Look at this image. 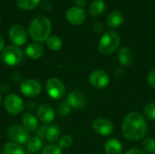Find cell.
Listing matches in <instances>:
<instances>
[{"instance_id": "1", "label": "cell", "mask_w": 155, "mask_h": 154, "mask_svg": "<svg viewBox=\"0 0 155 154\" xmlns=\"http://www.w3.org/2000/svg\"><path fill=\"white\" fill-rule=\"evenodd\" d=\"M122 131L126 139L137 142L146 135L148 127L144 117L139 113L133 112L124 117L122 124Z\"/></svg>"}, {"instance_id": "2", "label": "cell", "mask_w": 155, "mask_h": 154, "mask_svg": "<svg viewBox=\"0 0 155 154\" xmlns=\"http://www.w3.org/2000/svg\"><path fill=\"white\" fill-rule=\"evenodd\" d=\"M52 30L51 21L45 16L35 18L29 25V34L33 40L38 43L45 42L50 36Z\"/></svg>"}, {"instance_id": "3", "label": "cell", "mask_w": 155, "mask_h": 154, "mask_svg": "<svg viewBox=\"0 0 155 154\" xmlns=\"http://www.w3.org/2000/svg\"><path fill=\"white\" fill-rule=\"evenodd\" d=\"M120 35L116 32L109 30L104 32L102 35L98 44V50L102 54L108 55L116 51L120 45Z\"/></svg>"}, {"instance_id": "4", "label": "cell", "mask_w": 155, "mask_h": 154, "mask_svg": "<svg viewBox=\"0 0 155 154\" xmlns=\"http://www.w3.org/2000/svg\"><path fill=\"white\" fill-rule=\"evenodd\" d=\"M2 61L9 65L14 66L19 64L24 59L23 51L16 45H8L4 48L1 54Z\"/></svg>"}, {"instance_id": "5", "label": "cell", "mask_w": 155, "mask_h": 154, "mask_svg": "<svg viewBox=\"0 0 155 154\" xmlns=\"http://www.w3.org/2000/svg\"><path fill=\"white\" fill-rule=\"evenodd\" d=\"M46 91L48 95L54 100H61L65 95V86L64 83L56 78L52 77L46 83Z\"/></svg>"}, {"instance_id": "6", "label": "cell", "mask_w": 155, "mask_h": 154, "mask_svg": "<svg viewBox=\"0 0 155 154\" xmlns=\"http://www.w3.org/2000/svg\"><path fill=\"white\" fill-rule=\"evenodd\" d=\"M4 106H5V111L8 113L13 114V115H16L20 113L25 108V105L21 97L13 93L5 96V98L4 99Z\"/></svg>"}, {"instance_id": "7", "label": "cell", "mask_w": 155, "mask_h": 154, "mask_svg": "<svg viewBox=\"0 0 155 154\" xmlns=\"http://www.w3.org/2000/svg\"><path fill=\"white\" fill-rule=\"evenodd\" d=\"M7 136L14 143L25 144L29 141V133L23 126L20 125H11L7 129Z\"/></svg>"}, {"instance_id": "8", "label": "cell", "mask_w": 155, "mask_h": 154, "mask_svg": "<svg viewBox=\"0 0 155 154\" xmlns=\"http://www.w3.org/2000/svg\"><path fill=\"white\" fill-rule=\"evenodd\" d=\"M20 92L27 97H36L42 92L41 84L35 79H25L20 84Z\"/></svg>"}, {"instance_id": "9", "label": "cell", "mask_w": 155, "mask_h": 154, "mask_svg": "<svg viewBox=\"0 0 155 154\" xmlns=\"http://www.w3.org/2000/svg\"><path fill=\"white\" fill-rule=\"evenodd\" d=\"M89 83L94 88L103 89L109 84L110 77L106 72H104L103 70H95L90 74Z\"/></svg>"}, {"instance_id": "10", "label": "cell", "mask_w": 155, "mask_h": 154, "mask_svg": "<svg viewBox=\"0 0 155 154\" xmlns=\"http://www.w3.org/2000/svg\"><path fill=\"white\" fill-rule=\"evenodd\" d=\"M9 38L11 42L16 46L23 45L27 41L26 30L20 25H15L9 31Z\"/></svg>"}, {"instance_id": "11", "label": "cell", "mask_w": 155, "mask_h": 154, "mask_svg": "<svg viewBox=\"0 0 155 154\" xmlns=\"http://www.w3.org/2000/svg\"><path fill=\"white\" fill-rule=\"evenodd\" d=\"M94 131L102 135V136H108L113 133L114 132V124L111 121L104 119V118H97L92 123Z\"/></svg>"}, {"instance_id": "12", "label": "cell", "mask_w": 155, "mask_h": 154, "mask_svg": "<svg viewBox=\"0 0 155 154\" xmlns=\"http://www.w3.org/2000/svg\"><path fill=\"white\" fill-rule=\"evenodd\" d=\"M86 19L85 11L78 6H73L66 12V20L74 25H79L83 24Z\"/></svg>"}, {"instance_id": "13", "label": "cell", "mask_w": 155, "mask_h": 154, "mask_svg": "<svg viewBox=\"0 0 155 154\" xmlns=\"http://www.w3.org/2000/svg\"><path fill=\"white\" fill-rule=\"evenodd\" d=\"M36 113H37V117L39 118V120L44 123H52L55 117V113H54L53 107L46 103L40 104L37 108Z\"/></svg>"}, {"instance_id": "14", "label": "cell", "mask_w": 155, "mask_h": 154, "mask_svg": "<svg viewBox=\"0 0 155 154\" xmlns=\"http://www.w3.org/2000/svg\"><path fill=\"white\" fill-rule=\"evenodd\" d=\"M69 104L71 105L72 108L80 110L85 107L86 105V97L84 96V94L79 91H74L71 92L68 96H67V100H66Z\"/></svg>"}, {"instance_id": "15", "label": "cell", "mask_w": 155, "mask_h": 154, "mask_svg": "<svg viewBox=\"0 0 155 154\" xmlns=\"http://www.w3.org/2000/svg\"><path fill=\"white\" fill-rule=\"evenodd\" d=\"M44 54H45V49L43 45L37 43L30 44L25 48V54L33 60L40 59L44 55Z\"/></svg>"}, {"instance_id": "16", "label": "cell", "mask_w": 155, "mask_h": 154, "mask_svg": "<svg viewBox=\"0 0 155 154\" xmlns=\"http://www.w3.org/2000/svg\"><path fill=\"white\" fill-rule=\"evenodd\" d=\"M124 21V16L120 11H114L110 13L106 18L107 26L110 28H118L120 27Z\"/></svg>"}, {"instance_id": "17", "label": "cell", "mask_w": 155, "mask_h": 154, "mask_svg": "<svg viewBox=\"0 0 155 154\" xmlns=\"http://www.w3.org/2000/svg\"><path fill=\"white\" fill-rule=\"evenodd\" d=\"M104 151L106 154H122L123 145L120 141L115 138H112L105 143Z\"/></svg>"}, {"instance_id": "18", "label": "cell", "mask_w": 155, "mask_h": 154, "mask_svg": "<svg viewBox=\"0 0 155 154\" xmlns=\"http://www.w3.org/2000/svg\"><path fill=\"white\" fill-rule=\"evenodd\" d=\"M118 61L124 66H129L134 61V53L129 47H123L118 53Z\"/></svg>"}, {"instance_id": "19", "label": "cell", "mask_w": 155, "mask_h": 154, "mask_svg": "<svg viewBox=\"0 0 155 154\" xmlns=\"http://www.w3.org/2000/svg\"><path fill=\"white\" fill-rule=\"evenodd\" d=\"M22 123H23V127L28 132H35V130H37V126H38L37 119L34 114L30 113H26L23 115Z\"/></svg>"}, {"instance_id": "20", "label": "cell", "mask_w": 155, "mask_h": 154, "mask_svg": "<svg viewBox=\"0 0 155 154\" xmlns=\"http://www.w3.org/2000/svg\"><path fill=\"white\" fill-rule=\"evenodd\" d=\"M105 9V3L104 0H95L94 1L90 7H89V13L93 16H97L103 14V12Z\"/></svg>"}, {"instance_id": "21", "label": "cell", "mask_w": 155, "mask_h": 154, "mask_svg": "<svg viewBox=\"0 0 155 154\" xmlns=\"http://www.w3.org/2000/svg\"><path fill=\"white\" fill-rule=\"evenodd\" d=\"M4 154H25L24 149L16 143H7L3 150Z\"/></svg>"}, {"instance_id": "22", "label": "cell", "mask_w": 155, "mask_h": 154, "mask_svg": "<svg viewBox=\"0 0 155 154\" xmlns=\"http://www.w3.org/2000/svg\"><path fill=\"white\" fill-rule=\"evenodd\" d=\"M59 137H60V130H59V128L57 126H55V125L48 126L46 135H45V139L49 143H54L57 142Z\"/></svg>"}, {"instance_id": "23", "label": "cell", "mask_w": 155, "mask_h": 154, "mask_svg": "<svg viewBox=\"0 0 155 154\" xmlns=\"http://www.w3.org/2000/svg\"><path fill=\"white\" fill-rule=\"evenodd\" d=\"M46 46L52 51H59L63 46V42L58 36L52 35L46 40Z\"/></svg>"}, {"instance_id": "24", "label": "cell", "mask_w": 155, "mask_h": 154, "mask_svg": "<svg viewBox=\"0 0 155 154\" xmlns=\"http://www.w3.org/2000/svg\"><path fill=\"white\" fill-rule=\"evenodd\" d=\"M40 4V0H16V5L23 10H32Z\"/></svg>"}, {"instance_id": "25", "label": "cell", "mask_w": 155, "mask_h": 154, "mask_svg": "<svg viewBox=\"0 0 155 154\" xmlns=\"http://www.w3.org/2000/svg\"><path fill=\"white\" fill-rule=\"evenodd\" d=\"M42 147V140L38 137H33L27 142V150L30 152H36Z\"/></svg>"}, {"instance_id": "26", "label": "cell", "mask_w": 155, "mask_h": 154, "mask_svg": "<svg viewBox=\"0 0 155 154\" xmlns=\"http://www.w3.org/2000/svg\"><path fill=\"white\" fill-rule=\"evenodd\" d=\"M143 148L145 152L150 154L155 153V140L152 137H146L143 142Z\"/></svg>"}, {"instance_id": "27", "label": "cell", "mask_w": 155, "mask_h": 154, "mask_svg": "<svg viewBox=\"0 0 155 154\" xmlns=\"http://www.w3.org/2000/svg\"><path fill=\"white\" fill-rule=\"evenodd\" d=\"M143 114L148 120L155 121V103H150L144 106Z\"/></svg>"}, {"instance_id": "28", "label": "cell", "mask_w": 155, "mask_h": 154, "mask_svg": "<svg viewBox=\"0 0 155 154\" xmlns=\"http://www.w3.org/2000/svg\"><path fill=\"white\" fill-rule=\"evenodd\" d=\"M71 105L69 104V103L67 101L62 102L58 104L57 106V113L59 115L61 116H66L70 113L71 112Z\"/></svg>"}, {"instance_id": "29", "label": "cell", "mask_w": 155, "mask_h": 154, "mask_svg": "<svg viewBox=\"0 0 155 154\" xmlns=\"http://www.w3.org/2000/svg\"><path fill=\"white\" fill-rule=\"evenodd\" d=\"M73 143V138L71 135L69 134H65L64 136L61 137V139L59 140V144L58 146L61 148V149H67L69 148Z\"/></svg>"}, {"instance_id": "30", "label": "cell", "mask_w": 155, "mask_h": 154, "mask_svg": "<svg viewBox=\"0 0 155 154\" xmlns=\"http://www.w3.org/2000/svg\"><path fill=\"white\" fill-rule=\"evenodd\" d=\"M42 154H62V149L55 144H50L44 148Z\"/></svg>"}, {"instance_id": "31", "label": "cell", "mask_w": 155, "mask_h": 154, "mask_svg": "<svg viewBox=\"0 0 155 154\" xmlns=\"http://www.w3.org/2000/svg\"><path fill=\"white\" fill-rule=\"evenodd\" d=\"M47 128H48V126H46V125H42V126H40V127L37 129V133H36L37 136H36V137L40 138L41 140L44 139V138H45L46 132H47Z\"/></svg>"}, {"instance_id": "32", "label": "cell", "mask_w": 155, "mask_h": 154, "mask_svg": "<svg viewBox=\"0 0 155 154\" xmlns=\"http://www.w3.org/2000/svg\"><path fill=\"white\" fill-rule=\"evenodd\" d=\"M147 81H148V84L152 87L155 88V69L150 72V74H148V77H147Z\"/></svg>"}, {"instance_id": "33", "label": "cell", "mask_w": 155, "mask_h": 154, "mask_svg": "<svg viewBox=\"0 0 155 154\" xmlns=\"http://www.w3.org/2000/svg\"><path fill=\"white\" fill-rule=\"evenodd\" d=\"M125 154H144V152L141 150V149H138V148H133L129 151L126 152Z\"/></svg>"}, {"instance_id": "34", "label": "cell", "mask_w": 155, "mask_h": 154, "mask_svg": "<svg viewBox=\"0 0 155 154\" xmlns=\"http://www.w3.org/2000/svg\"><path fill=\"white\" fill-rule=\"evenodd\" d=\"M51 7H52V5H51V3L49 1H47V0L43 1V3H42V8L43 9L49 10V9H51Z\"/></svg>"}, {"instance_id": "35", "label": "cell", "mask_w": 155, "mask_h": 154, "mask_svg": "<svg viewBox=\"0 0 155 154\" xmlns=\"http://www.w3.org/2000/svg\"><path fill=\"white\" fill-rule=\"evenodd\" d=\"M94 30L97 33H102L104 30V25L101 23H95L94 24Z\"/></svg>"}, {"instance_id": "36", "label": "cell", "mask_w": 155, "mask_h": 154, "mask_svg": "<svg viewBox=\"0 0 155 154\" xmlns=\"http://www.w3.org/2000/svg\"><path fill=\"white\" fill-rule=\"evenodd\" d=\"M75 5H76L78 7L83 8L84 6L86 5V0H75Z\"/></svg>"}, {"instance_id": "37", "label": "cell", "mask_w": 155, "mask_h": 154, "mask_svg": "<svg viewBox=\"0 0 155 154\" xmlns=\"http://www.w3.org/2000/svg\"><path fill=\"white\" fill-rule=\"evenodd\" d=\"M5 48V41L2 36H0V52H2Z\"/></svg>"}, {"instance_id": "38", "label": "cell", "mask_w": 155, "mask_h": 154, "mask_svg": "<svg viewBox=\"0 0 155 154\" xmlns=\"http://www.w3.org/2000/svg\"><path fill=\"white\" fill-rule=\"evenodd\" d=\"M1 103H2V96H1V93H0V105H1Z\"/></svg>"}, {"instance_id": "39", "label": "cell", "mask_w": 155, "mask_h": 154, "mask_svg": "<svg viewBox=\"0 0 155 154\" xmlns=\"http://www.w3.org/2000/svg\"><path fill=\"white\" fill-rule=\"evenodd\" d=\"M0 24H1V18H0Z\"/></svg>"}]
</instances>
